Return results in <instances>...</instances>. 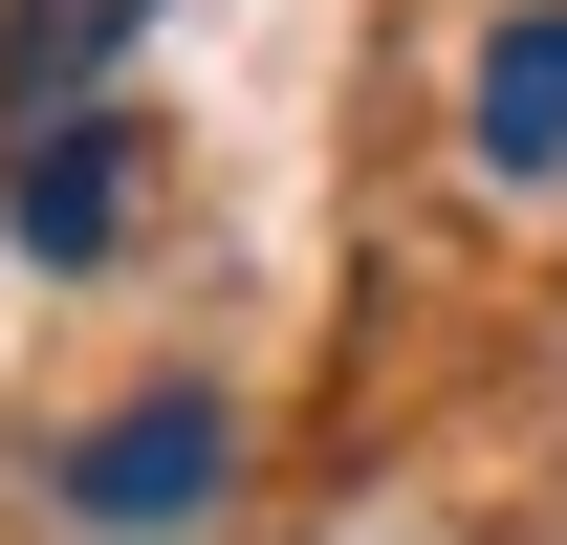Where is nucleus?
<instances>
[{
  "instance_id": "nucleus-1",
  "label": "nucleus",
  "mask_w": 567,
  "mask_h": 545,
  "mask_svg": "<svg viewBox=\"0 0 567 545\" xmlns=\"http://www.w3.org/2000/svg\"><path fill=\"white\" fill-rule=\"evenodd\" d=\"M197 502H218V393H132V414L66 436V524L87 545H175Z\"/></svg>"
},
{
  "instance_id": "nucleus-2",
  "label": "nucleus",
  "mask_w": 567,
  "mask_h": 545,
  "mask_svg": "<svg viewBox=\"0 0 567 545\" xmlns=\"http://www.w3.org/2000/svg\"><path fill=\"white\" fill-rule=\"evenodd\" d=\"M0 218H22V263H110L132 240V132L110 110H44V132L0 153Z\"/></svg>"
},
{
  "instance_id": "nucleus-3",
  "label": "nucleus",
  "mask_w": 567,
  "mask_h": 545,
  "mask_svg": "<svg viewBox=\"0 0 567 545\" xmlns=\"http://www.w3.org/2000/svg\"><path fill=\"white\" fill-rule=\"evenodd\" d=\"M153 44V0H22L0 22V132H44V110H87V88Z\"/></svg>"
},
{
  "instance_id": "nucleus-4",
  "label": "nucleus",
  "mask_w": 567,
  "mask_h": 545,
  "mask_svg": "<svg viewBox=\"0 0 567 545\" xmlns=\"http://www.w3.org/2000/svg\"><path fill=\"white\" fill-rule=\"evenodd\" d=\"M481 153H502V175L567 153V0H524V22L481 44Z\"/></svg>"
}]
</instances>
